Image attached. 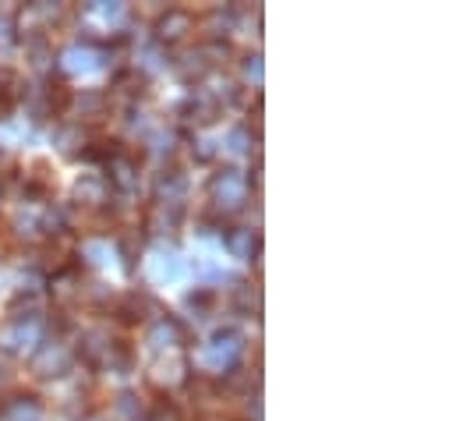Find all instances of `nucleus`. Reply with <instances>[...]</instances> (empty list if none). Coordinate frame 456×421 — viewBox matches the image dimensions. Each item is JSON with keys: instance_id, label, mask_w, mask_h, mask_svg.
Here are the masks:
<instances>
[{"instance_id": "obj_1", "label": "nucleus", "mask_w": 456, "mask_h": 421, "mask_svg": "<svg viewBox=\"0 0 456 421\" xmlns=\"http://www.w3.org/2000/svg\"><path fill=\"white\" fill-rule=\"evenodd\" d=\"M240 340H244V336H240V329H233V326L220 329V333L213 336V343L206 347V358H209V361H220V358L230 361V358L240 351Z\"/></svg>"}, {"instance_id": "obj_2", "label": "nucleus", "mask_w": 456, "mask_h": 421, "mask_svg": "<svg viewBox=\"0 0 456 421\" xmlns=\"http://www.w3.org/2000/svg\"><path fill=\"white\" fill-rule=\"evenodd\" d=\"M159 39L167 43H181L191 32V14L188 11H167V18H159Z\"/></svg>"}]
</instances>
